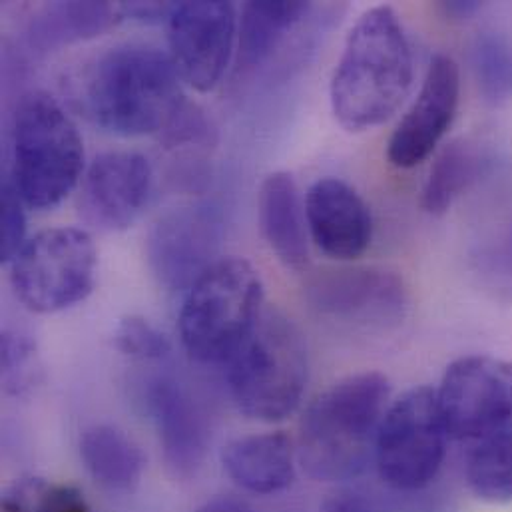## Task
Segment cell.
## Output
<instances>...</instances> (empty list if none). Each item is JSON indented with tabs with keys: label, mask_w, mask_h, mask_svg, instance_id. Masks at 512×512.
I'll return each instance as SVG.
<instances>
[{
	"label": "cell",
	"mask_w": 512,
	"mask_h": 512,
	"mask_svg": "<svg viewBox=\"0 0 512 512\" xmlns=\"http://www.w3.org/2000/svg\"><path fill=\"white\" fill-rule=\"evenodd\" d=\"M257 220L263 240L277 259L291 269H303L309 261L305 222L299 190L291 174L273 172L257 196Z\"/></svg>",
	"instance_id": "obj_18"
},
{
	"label": "cell",
	"mask_w": 512,
	"mask_h": 512,
	"mask_svg": "<svg viewBox=\"0 0 512 512\" xmlns=\"http://www.w3.org/2000/svg\"><path fill=\"white\" fill-rule=\"evenodd\" d=\"M483 8V2L479 0H455V2H441V10L445 16L453 20H467L473 14H477Z\"/></svg>",
	"instance_id": "obj_32"
},
{
	"label": "cell",
	"mask_w": 512,
	"mask_h": 512,
	"mask_svg": "<svg viewBox=\"0 0 512 512\" xmlns=\"http://www.w3.org/2000/svg\"><path fill=\"white\" fill-rule=\"evenodd\" d=\"M309 375L299 329L277 311H263L228 361V385L240 413L261 423L287 419L301 403Z\"/></svg>",
	"instance_id": "obj_5"
},
{
	"label": "cell",
	"mask_w": 512,
	"mask_h": 512,
	"mask_svg": "<svg viewBox=\"0 0 512 512\" xmlns=\"http://www.w3.org/2000/svg\"><path fill=\"white\" fill-rule=\"evenodd\" d=\"M311 309L357 329H391L407 315V289L399 275L377 267L329 269L305 287Z\"/></svg>",
	"instance_id": "obj_11"
},
{
	"label": "cell",
	"mask_w": 512,
	"mask_h": 512,
	"mask_svg": "<svg viewBox=\"0 0 512 512\" xmlns=\"http://www.w3.org/2000/svg\"><path fill=\"white\" fill-rule=\"evenodd\" d=\"M467 481L485 503H512V425L479 441L467 463Z\"/></svg>",
	"instance_id": "obj_23"
},
{
	"label": "cell",
	"mask_w": 512,
	"mask_h": 512,
	"mask_svg": "<svg viewBox=\"0 0 512 512\" xmlns=\"http://www.w3.org/2000/svg\"><path fill=\"white\" fill-rule=\"evenodd\" d=\"M154 188L150 162L136 152H104L88 166L78 212L86 224L102 232L128 230L146 210Z\"/></svg>",
	"instance_id": "obj_13"
},
{
	"label": "cell",
	"mask_w": 512,
	"mask_h": 512,
	"mask_svg": "<svg viewBox=\"0 0 512 512\" xmlns=\"http://www.w3.org/2000/svg\"><path fill=\"white\" fill-rule=\"evenodd\" d=\"M491 154L477 142L455 140L437 156L423 188L421 206L427 214L443 216L455 200L491 170Z\"/></svg>",
	"instance_id": "obj_21"
},
{
	"label": "cell",
	"mask_w": 512,
	"mask_h": 512,
	"mask_svg": "<svg viewBox=\"0 0 512 512\" xmlns=\"http://www.w3.org/2000/svg\"><path fill=\"white\" fill-rule=\"evenodd\" d=\"M263 283L256 267L222 257L188 291L180 309V337L200 363H228L261 317Z\"/></svg>",
	"instance_id": "obj_6"
},
{
	"label": "cell",
	"mask_w": 512,
	"mask_h": 512,
	"mask_svg": "<svg viewBox=\"0 0 512 512\" xmlns=\"http://www.w3.org/2000/svg\"><path fill=\"white\" fill-rule=\"evenodd\" d=\"M481 273L499 297L512 299V226L503 242L481 257Z\"/></svg>",
	"instance_id": "obj_29"
},
{
	"label": "cell",
	"mask_w": 512,
	"mask_h": 512,
	"mask_svg": "<svg viewBox=\"0 0 512 512\" xmlns=\"http://www.w3.org/2000/svg\"><path fill=\"white\" fill-rule=\"evenodd\" d=\"M146 407L172 475L180 479L196 477L212 441L204 407L170 375H158L148 381Z\"/></svg>",
	"instance_id": "obj_15"
},
{
	"label": "cell",
	"mask_w": 512,
	"mask_h": 512,
	"mask_svg": "<svg viewBox=\"0 0 512 512\" xmlns=\"http://www.w3.org/2000/svg\"><path fill=\"white\" fill-rule=\"evenodd\" d=\"M116 349L136 361H164L170 351V339L148 319L138 315L122 317L114 329Z\"/></svg>",
	"instance_id": "obj_27"
},
{
	"label": "cell",
	"mask_w": 512,
	"mask_h": 512,
	"mask_svg": "<svg viewBox=\"0 0 512 512\" xmlns=\"http://www.w3.org/2000/svg\"><path fill=\"white\" fill-rule=\"evenodd\" d=\"M471 60L483 98L505 104L512 96V34L503 28H485L477 34Z\"/></svg>",
	"instance_id": "obj_24"
},
{
	"label": "cell",
	"mask_w": 512,
	"mask_h": 512,
	"mask_svg": "<svg viewBox=\"0 0 512 512\" xmlns=\"http://www.w3.org/2000/svg\"><path fill=\"white\" fill-rule=\"evenodd\" d=\"M80 457L90 477L114 493L134 491L144 475L142 449L114 425H92L80 437Z\"/></svg>",
	"instance_id": "obj_20"
},
{
	"label": "cell",
	"mask_w": 512,
	"mask_h": 512,
	"mask_svg": "<svg viewBox=\"0 0 512 512\" xmlns=\"http://www.w3.org/2000/svg\"><path fill=\"white\" fill-rule=\"evenodd\" d=\"M36 343L22 329L2 331V385L8 395H24L38 383Z\"/></svg>",
	"instance_id": "obj_26"
},
{
	"label": "cell",
	"mask_w": 512,
	"mask_h": 512,
	"mask_svg": "<svg viewBox=\"0 0 512 512\" xmlns=\"http://www.w3.org/2000/svg\"><path fill=\"white\" fill-rule=\"evenodd\" d=\"M447 427L437 391L415 387L389 405L375 443V467L397 491L425 489L447 455Z\"/></svg>",
	"instance_id": "obj_8"
},
{
	"label": "cell",
	"mask_w": 512,
	"mask_h": 512,
	"mask_svg": "<svg viewBox=\"0 0 512 512\" xmlns=\"http://www.w3.org/2000/svg\"><path fill=\"white\" fill-rule=\"evenodd\" d=\"M166 22L170 58L180 78L198 92L214 90L234 56L236 6L222 0L180 2Z\"/></svg>",
	"instance_id": "obj_12"
},
{
	"label": "cell",
	"mask_w": 512,
	"mask_h": 512,
	"mask_svg": "<svg viewBox=\"0 0 512 512\" xmlns=\"http://www.w3.org/2000/svg\"><path fill=\"white\" fill-rule=\"evenodd\" d=\"M84 170L80 132L46 92L22 96L12 118V172L8 180L26 206L48 210L78 186Z\"/></svg>",
	"instance_id": "obj_4"
},
{
	"label": "cell",
	"mask_w": 512,
	"mask_h": 512,
	"mask_svg": "<svg viewBox=\"0 0 512 512\" xmlns=\"http://www.w3.org/2000/svg\"><path fill=\"white\" fill-rule=\"evenodd\" d=\"M80 100L96 126L118 136L164 132L186 104L170 54L148 44L100 54L84 74Z\"/></svg>",
	"instance_id": "obj_2"
},
{
	"label": "cell",
	"mask_w": 512,
	"mask_h": 512,
	"mask_svg": "<svg viewBox=\"0 0 512 512\" xmlns=\"http://www.w3.org/2000/svg\"><path fill=\"white\" fill-rule=\"evenodd\" d=\"M305 220L315 246L325 256L349 261L363 256L371 246V212L343 180L323 178L309 188Z\"/></svg>",
	"instance_id": "obj_16"
},
{
	"label": "cell",
	"mask_w": 512,
	"mask_h": 512,
	"mask_svg": "<svg viewBox=\"0 0 512 512\" xmlns=\"http://www.w3.org/2000/svg\"><path fill=\"white\" fill-rule=\"evenodd\" d=\"M297 449L283 433L240 437L222 451L228 477L248 493L275 495L295 481Z\"/></svg>",
	"instance_id": "obj_17"
},
{
	"label": "cell",
	"mask_w": 512,
	"mask_h": 512,
	"mask_svg": "<svg viewBox=\"0 0 512 512\" xmlns=\"http://www.w3.org/2000/svg\"><path fill=\"white\" fill-rule=\"evenodd\" d=\"M437 399L449 437L481 441L512 421V363L461 357L447 367Z\"/></svg>",
	"instance_id": "obj_9"
},
{
	"label": "cell",
	"mask_w": 512,
	"mask_h": 512,
	"mask_svg": "<svg viewBox=\"0 0 512 512\" xmlns=\"http://www.w3.org/2000/svg\"><path fill=\"white\" fill-rule=\"evenodd\" d=\"M96 265L98 252L88 232L50 228L30 238L10 261V283L26 309L58 313L92 293Z\"/></svg>",
	"instance_id": "obj_7"
},
{
	"label": "cell",
	"mask_w": 512,
	"mask_h": 512,
	"mask_svg": "<svg viewBox=\"0 0 512 512\" xmlns=\"http://www.w3.org/2000/svg\"><path fill=\"white\" fill-rule=\"evenodd\" d=\"M2 512H92L82 491L48 479H20L2 497Z\"/></svg>",
	"instance_id": "obj_25"
},
{
	"label": "cell",
	"mask_w": 512,
	"mask_h": 512,
	"mask_svg": "<svg viewBox=\"0 0 512 512\" xmlns=\"http://www.w3.org/2000/svg\"><path fill=\"white\" fill-rule=\"evenodd\" d=\"M323 512H389L377 499L357 493L341 491L325 501Z\"/></svg>",
	"instance_id": "obj_30"
},
{
	"label": "cell",
	"mask_w": 512,
	"mask_h": 512,
	"mask_svg": "<svg viewBox=\"0 0 512 512\" xmlns=\"http://www.w3.org/2000/svg\"><path fill=\"white\" fill-rule=\"evenodd\" d=\"M389 393L385 375L359 373L331 385L307 407L299 425L297 461L311 479L353 481L375 463Z\"/></svg>",
	"instance_id": "obj_3"
},
{
	"label": "cell",
	"mask_w": 512,
	"mask_h": 512,
	"mask_svg": "<svg viewBox=\"0 0 512 512\" xmlns=\"http://www.w3.org/2000/svg\"><path fill=\"white\" fill-rule=\"evenodd\" d=\"M413 54L391 6L365 10L347 34L331 78V108L349 132L387 122L413 86Z\"/></svg>",
	"instance_id": "obj_1"
},
{
	"label": "cell",
	"mask_w": 512,
	"mask_h": 512,
	"mask_svg": "<svg viewBox=\"0 0 512 512\" xmlns=\"http://www.w3.org/2000/svg\"><path fill=\"white\" fill-rule=\"evenodd\" d=\"M196 512H256L248 503L232 497H216L204 503Z\"/></svg>",
	"instance_id": "obj_33"
},
{
	"label": "cell",
	"mask_w": 512,
	"mask_h": 512,
	"mask_svg": "<svg viewBox=\"0 0 512 512\" xmlns=\"http://www.w3.org/2000/svg\"><path fill=\"white\" fill-rule=\"evenodd\" d=\"M309 10L311 4L307 2H248L242 8L238 36L240 70H254L261 66Z\"/></svg>",
	"instance_id": "obj_22"
},
{
	"label": "cell",
	"mask_w": 512,
	"mask_h": 512,
	"mask_svg": "<svg viewBox=\"0 0 512 512\" xmlns=\"http://www.w3.org/2000/svg\"><path fill=\"white\" fill-rule=\"evenodd\" d=\"M459 94L457 62L447 54H437L429 64L417 100L389 140L387 158L395 168L409 170L431 156L455 120Z\"/></svg>",
	"instance_id": "obj_14"
},
{
	"label": "cell",
	"mask_w": 512,
	"mask_h": 512,
	"mask_svg": "<svg viewBox=\"0 0 512 512\" xmlns=\"http://www.w3.org/2000/svg\"><path fill=\"white\" fill-rule=\"evenodd\" d=\"M174 4H164V2H130L122 4L124 16H130L140 22H160L168 20Z\"/></svg>",
	"instance_id": "obj_31"
},
{
	"label": "cell",
	"mask_w": 512,
	"mask_h": 512,
	"mask_svg": "<svg viewBox=\"0 0 512 512\" xmlns=\"http://www.w3.org/2000/svg\"><path fill=\"white\" fill-rule=\"evenodd\" d=\"M122 18V4L114 2H50L30 18L26 40L34 50L50 52L96 38Z\"/></svg>",
	"instance_id": "obj_19"
},
{
	"label": "cell",
	"mask_w": 512,
	"mask_h": 512,
	"mask_svg": "<svg viewBox=\"0 0 512 512\" xmlns=\"http://www.w3.org/2000/svg\"><path fill=\"white\" fill-rule=\"evenodd\" d=\"M24 200L20 198L18 190L6 178L2 184V261L10 263L26 240V216H24Z\"/></svg>",
	"instance_id": "obj_28"
},
{
	"label": "cell",
	"mask_w": 512,
	"mask_h": 512,
	"mask_svg": "<svg viewBox=\"0 0 512 512\" xmlns=\"http://www.w3.org/2000/svg\"><path fill=\"white\" fill-rule=\"evenodd\" d=\"M224 218L216 204L198 202L162 214L148 232L146 256L154 277L170 291H188L218 259Z\"/></svg>",
	"instance_id": "obj_10"
}]
</instances>
